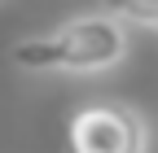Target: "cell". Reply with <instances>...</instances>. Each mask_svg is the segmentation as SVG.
Returning a JSON list of instances; mask_svg holds the SVG:
<instances>
[{
	"label": "cell",
	"instance_id": "1",
	"mask_svg": "<svg viewBox=\"0 0 158 153\" xmlns=\"http://www.w3.org/2000/svg\"><path fill=\"white\" fill-rule=\"evenodd\" d=\"M123 57H127V26L110 13H79L44 35H22L9 48V61L31 74H44V70L101 74V70H114Z\"/></svg>",
	"mask_w": 158,
	"mask_h": 153
},
{
	"label": "cell",
	"instance_id": "2",
	"mask_svg": "<svg viewBox=\"0 0 158 153\" xmlns=\"http://www.w3.org/2000/svg\"><path fill=\"white\" fill-rule=\"evenodd\" d=\"M66 144L70 153H145L149 127L123 101H92L70 114Z\"/></svg>",
	"mask_w": 158,
	"mask_h": 153
},
{
	"label": "cell",
	"instance_id": "3",
	"mask_svg": "<svg viewBox=\"0 0 158 153\" xmlns=\"http://www.w3.org/2000/svg\"><path fill=\"white\" fill-rule=\"evenodd\" d=\"M101 13L118 18L123 26H149L158 31V0H101Z\"/></svg>",
	"mask_w": 158,
	"mask_h": 153
}]
</instances>
